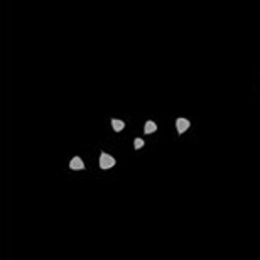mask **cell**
<instances>
[{
    "mask_svg": "<svg viewBox=\"0 0 260 260\" xmlns=\"http://www.w3.org/2000/svg\"><path fill=\"white\" fill-rule=\"evenodd\" d=\"M98 164H100V169L108 171V169L115 168L117 160H115V157H113V155H110L108 152H102V154H100V160H98Z\"/></svg>",
    "mask_w": 260,
    "mask_h": 260,
    "instance_id": "cell-1",
    "label": "cell"
},
{
    "mask_svg": "<svg viewBox=\"0 0 260 260\" xmlns=\"http://www.w3.org/2000/svg\"><path fill=\"white\" fill-rule=\"evenodd\" d=\"M189 127H191V122L188 120V118H184V117L176 118V130H178L179 135H183V134L188 132Z\"/></svg>",
    "mask_w": 260,
    "mask_h": 260,
    "instance_id": "cell-2",
    "label": "cell"
},
{
    "mask_svg": "<svg viewBox=\"0 0 260 260\" xmlns=\"http://www.w3.org/2000/svg\"><path fill=\"white\" fill-rule=\"evenodd\" d=\"M70 169L71 171H83L85 169V162H83V159L80 155H75L71 160H70Z\"/></svg>",
    "mask_w": 260,
    "mask_h": 260,
    "instance_id": "cell-3",
    "label": "cell"
},
{
    "mask_svg": "<svg viewBox=\"0 0 260 260\" xmlns=\"http://www.w3.org/2000/svg\"><path fill=\"white\" fill-rule=\"evenodd\" d=\"M112 128H113V132L120 134L122 130L125 128V122H123V120H118V118H112Z\"/></svg>",
    "mask_w": 260,
    "mask_h": 260,
    "instance_id": "cell-4",
    "label": "cell"
},
{
    "mask_svg": "<svg viewBox=\"0 0 260 260\" xmlns=\"http://www.w3.org/2000/svg\"><path fill=\"white\" fill-rule=\"evenodd\" d=\"M155 130H157V123H155V122H152V120H147V122H145V127H144V134L150 135V134H154Z\"/></svg>",
    "mask_w": 260,
    "mask_h": 260,
    "instance_id": "cell-5",
    "label": "cell"
},
{
    "mask_svg": "<svg viewBox=\"0 0 260 260\" xmlns=\"http://www.w3.org/2000/svg\"><path fill=\"white\" fill-rule=\"evenodd\" d=\"M145 145V142H144V139H140V137H137L134 140V147H135V150H140Z\"/></svg>",
    "mask_w": 260,
    "mask_h": 260,
    "instance_id": "cell-6",
    "label": "cell"
}]
</instances>
